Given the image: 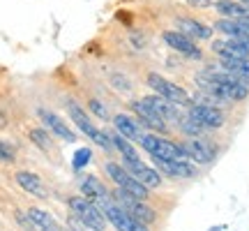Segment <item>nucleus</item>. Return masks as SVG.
I'll list each match as a JSON object with an SVG mask.
<instances>
[{
	"label": "nucleus",
	"instance_id": "20",
	"mask_svg": "<svg viewBox=\"0 0 249 231\" xmlns=\"http://www.w3.org/2000/svg\"><path fill=\"white\" fill-rule=\"evenodd\" d=\"M213 30L222 33L224 37H233V39H242V37H249V30L242 26L238 19H219L213 26Z\"/></svg>",
	"mask_w": 249,
	"mask_h": 231
},
{
	"label": "nucleus",
	"instance_id": "24",
	"mask_svg": "<svg viewBox=\"0 0 249 231\" xmlns=\"http://www.w3.org/2000/svg\"><path fill=\"white\" fill-rule=\"evenodd\" d=\"M113 143H116V151H120V155H123L124 164H132V162L141 160V157H139V153H136V148L132 146V141H129L127 136H123L120 132L113 134Z\"/></svg>",
	"mask_w": 249,
	"mask_h": 231
},
{
	"label": "nucleus",
	"instance_id": "18",
	"mask_svg": "<svg viewBox=\"0 0 249 231\" xmlns=\"http://www.w3.org/2000/svg\"><path fill=\"white\" fill-rule=\"evenodd\" d=\"M113 127H116V132H120L123 136H127L129 141H139L141 139V123L139 120H134L132 116L127 114H118L113 116Z\"/></svg>",
	"mask_w": 249,
	"mask_h": 231
},
{
	"label": "nucleus",
	"instance_id": "12",
	"mask_svg": "<svg viewBox=\"0 0 249 231\" xmlns=\"http://www.w3.org/2000/svg\"><path fill=\"white\" fill-rule=\"evenodd\" d=\"M143 102H145V104H148L155 114L160 116V118H164L166 123H176V125H178L180 118H182L178 104H173L171 99L161 97V95H157V93H155V95H148V97H143Z\"/></svg>",
	"mask_w": 249,
	"mask_h": 231
},
{
	"label": "nucleus",
	"instance_id": "32",
	"mask_svg": "<svg viewBox=\"0 0 249 231\" xmlns=\"http://www.w3.org/2000/svg\"><path fill=\"white\" fill-rule=\"evenodd\" d=\"M7 127V116L2 114V109H0V130H5Z\"/></svg>",
	"mask_w": 249,
	"mask_h": 231
},
{
	"label": "nucleus",
	"instance_id": "9",
	"mask_svg": "<svg viewBox=\"0 0 249 231\" xmlns=\"http://www.w3.org/2000/svg\"><path fill=\"white\" fill-rule=\"evenodd\" d=\"M161 39H164L173 51H178L180 56H185L189 60H201V58H203V51L198 49V44H196L192 37H187L185 33H180V30H164V33H161Z\"/></svg>",
	"mask_w": 249,
	"mask_h": 231
},
{
	"label": "nucleus",
	"instance_id": "28",
	"mask_svg": "<svg viewBox=\"0 0 249 231\" xmlns=\"http://www.w3.org/2000/svg\"><path fill=\"white\" fill-rule=\"evenodd\" d=\"M88 109H90V111H92L95 116H97V118H102V120H108V118H111L108 109L104 107V104H102L97 97H90V99H88Z\"/></svg>",
	"mask_w": 249,
	"mask_h": 231
},
{
	"label": "nucleus",
	"instance_id": "30",
	"mask_svg": "<svg viewBox=\"0 0 249 231\" xmlns=\"http://www.w3.org/2000/svg\"><path fill=\"white\" fill-rule=\"evenodd\" d=\"M111 83H113L118 90H132V83L127 79H123L120 74H113V77H111Z\"/></svg>",
	"mask_w": 249,
	"mask_h": 231
},
{
	"label": "nucleus",
	"instance_id": "4",
	"mask_svg": "<svg viewBox=\"0 0 249 231\" xmlns=\"http://www.w3.org/2000/svg\"><path fill=\"white\" fill-rule=\"evenodd\" d=\"M145 83H148V88H152L157 95H161V97L171 99L173 104H178V107H192L189 93H187L185 88H180L178 83L169 81L166 77L157 74V72H150V74L145 77Z\"/></svg>",
	"mask_w": 249,
	"mask_h": 231
},
{
	"label": "nucleus",
	"instance_id": "19",
	"mask_svg": "<svg viewBox=\"0 0 249 231\" xmlns=\"http://www.w3.org/2000/svg\"><path fill=\"white\" fill-rule=\"evenodd\" d=\"M14 180L18 183V187H23V190H26L28 194L39 196V199H44V196H46V187H44V183L39 180V176L30 173V171H18L17 176H14Z\"/></svg>",
	"mask_w": 249,
	"mask_h": 231
},
{
	"label": "nucleus",
	"instance_id": "2",
	"mask_svg": "<svg viewBox=\"0 0 249 231\" xmlns=\"http://www.w3.org/2000/svg\"><path fill=\"white\" fill-rule=\"evenodd\" d=\"M70 208L74 217H79V222L86 227V229H92V231H104L107 229V215L102 213L95 201H90L86 196H71L70 199Z\"/></svg>",
	"mask_w": 249,
	"mask_h": 231
},
{
	"label": "nucleus",
	"instance_id": "14",
	"mask_svg": "<svg viewBox=\"0 0 249 231\" xmlns=\"http://www.w3.org/2000/svg\"><path fill=\"white\" fill-rule=\"evenodd\" d=\"M37 116H39V120H42V123H44L46 127L55 134V136H60L62 141H70V143L76 141V134L70 130V125H65V120H62V118H58L55 114H51L49 109H39V111H37Z\"/></svg>",
	"mask_w": 249,
	"mask_h": 231
},
{
	"label": "nucleus",
	"instance_id": "7",
	"mask_svg": "<svg viewBox=\"0 0 249 231\" xmlns=\"http://www.w3.org/2000/svg\"><path fill=\"white\" fill-rule=\"evenodd\" d=\"M97 206L102 208V213L107 215V220L113 224L118 231H148V224L139 222V220H134L132 215L127 213V211H123V208H120V206H118L113 199L99 201Z\"/></svg>",
	"mask_w": 249,
	"mask_h": 231
},
{
	"label": "nucleus",
	"instance_id": "29",
	"mask_svg": "<svg viewBox=\"0 0 249 231\" xmlns=\"http://www.w3.org/2000/svg\"><path fill=\"white\" fill-rule=\"evenodd\" d=\"M14 160H17V151L12 148V143L0 141V162L2 164H14Z\"/></svg>",
	"mask_w": 249,
	"mask_h": 231
},
{
	"label": "nucleus",
	"instance_id": "17",
	"mask_svg": "<svg viewBox=\"0 0 249 231\" xmlns=\"http://www.w3.org/2000/svg\"><path fill=\"white\" fill-rule=\"evenodd\" d=\"M81 194L86 196V199H90V201H95V204H99V201H107V199H111V194H108L107 185L99 180L97 176H86L81 178Z\"/></svg>",
	"mask_w": 249,
	"mask_h": 231
},
{
	"label": "nucleus",
	"instance_id": "3",
	"mask_svg": "<svg viewBox=\"0 0 249 231\" xmlns=\"http://www.w3.org/2000/svg\"><path fill=\"white\" fill-rule=\"evenodd\" d=\"M139 143L143 146V151H148L152 157H164V160H189L187 157L182 143L171 141V139H164L160 134H148L143 132Z\"/></svg>",
	"mask_w": 249,
	"mask_h": 231
},
{
	"label": "nucleus",
	"instance_id": "27",
	"mask_svg": "<svg viewBox=\"0 0 249 231\" xmlns=\"http://www.w3.org/2000/svg\"><path fill=\"white\" fill-rule=\"evenodd\" d=\"M90 160H92V153H90V148H79V151L74 153V160H71V164H74V169H83V167H88Z\"/></svg>",
	"mask_w": 249,
	"mask_h": 231
},
{
	"label": "nucleus",
	"instance_id": "26",
	"mask_svg": "<svg viewBox=\"0 0 249 231\" xmlns=\"http://www.w3.org/2000/svg\"><path fill=\"white\" fill-rule=\"evenodd\" d=\"M30 141H35L42 151H49V148H51V136L46 134V130H39V127L30 130Z\"/></svg>",
	"mask_w": 249,
	"mask_h": 231
},
{
	"label": "nucleus",
	"instance_id": "35",
	"mask_svg": "<svg viewBox=\"0 0 249 231\" xmlns=\"http://www.w3.org/2000/svg\"><path fill=\"white\" fill-rule=\"evenodd\" d=\"M224 229H226V227L222 224V227H213V229H208V231H224Z\"/></svg>",
	"mask_w": 249,
	"mask_h": 231
},
{
	"label": "nucleus",
	"instance_id": "33",
	"mask_svg": "<svg viewBox=\"0 0 249 231\" xmlns=\"http://www.w3.org/2000/svg\"><path fill=\"white\" fill-rule=\"evenodd\" d=\"M238 21H240L242 26H245V28H247V30H249V14H245V17H240V19H238Z\"/></svg>",
	"mask_w": 249,
	"mask_h": 231
},
{
	"label": "nucleus",
	"instance_id": "25",
	"mask_svg": "<svg viewBox=\"0 0 249 231\" xmlns=\"http://www.w3.org/2000/svg\"><path fill=\"white\" fill-rule=\"evenodd\" d=\"M178 127H180V132L187 134L189 139H194V136H203V132H205V127H203V125H201V123H196V120H194V118H192L189 114L180 118Z\"/></svg>",
	"mask_w": 249,
	"mask_h": 231
},
{
	"label": "nucleus",
	"instance_id": "23",
	"mask_svg": "<svg viewBox=\"0 0 249 231\" xmlns=\"http://www.w3.org/2000/svg\"><path fill=\"white\" fill-rule=\"evenodd\" d=\"M219 67L249 81V58H219Z\"/></svg>",
	"mask_w": 249,
	"mask_h": 231
},
{
	"label": "nucleus",
	"instance_id": "21",
	"mask_svg": "<svg viewBox=\"0 0 249 231\" xmlns=\"http://www.w3.org/2000/svg\"><path fill=\"white\" fill-rule=\"evenodd\" d=\"M214 9L224 19H240L245 14H249V7L242 5L240 0H214Z\"/></svg>",
	"mask_w": 249,
	"mask_h": 231
},
{
	"label": "nucleus",
	"instance_id": "10",
	"mask_svg": "<svg viewBox=\"0 0 249 231\" xmlns=\"http://www.w3.org/2000/svg\"><path fill=\"white\" fill-rule=\"evenodd\" d=\"M182 148H185L187 157L192 162H196V164H210V162H214L217 153H219V148H217L213 141H205L201 136H194V139L182 141Z\"/></svg>",
	"mask_w": 249,
	"mask_h": 231
},
{
	"label": "nucleus",
	"instance_id": "34",
	"mask_svg": "<svg viewBox=\"0 0 249 231\" xmlns=\"http://www.w3.org/2000/svg\"><path fill=\"white\" fill-rule=\"evenodd\" d=\"M242 44H245V49H247V54H249V37H242Z\"/></svg>",
	"mask_w": 249,
	"mask_h": 231
},
{
	"label": "nucleus",
	"instance_id": "11",
	"mask_svg": "<svg viewBox=\"0 0 249 231\" xmlns=\"http://www.w3.org/2000/svg\"><path fill=\"white\" fill-rule=\"evenodd\" d=\"M155 160V167L160 173L169 178H194L198 173V169L194 167L192 160H164V157H152Z\"/></svg>",
	"mask_w": 249,
	"mask_h": 231
},
{
	"label": "nucleus",
	"instance_id": "5",
	"mask_svg": "<svg viewBox=\"0 0 249 231\" xmlns=\"http://www.w3.org/2000/svg\"><path fill=\"white\" fill-rule=\"evenodd\" d=\"M113 201H116L123 211H127V213L132 215L134 220H139V222H143V224H152L157 220V213L152 211L150 206L145 204V201H141V199H136L134 194H129V192H124L123 187H118L116 192H113Z\"/></svg>",
	"mask_w": 249,
	"mask_h": 231
},
{
	"label": "nucleus",
	"instance_id": "6",
	"mask_svg": "<svg viewBox=\"0 0 249 231\" xmlns=\"http://www.w3.org/2000/svg\"><path fill=\"white\" fill-rule=\"evenodd\" d=\"M107 173H108V178H111L118 187H123L124 192L134 194L136 199L145 201V199L150 196V187H145L141 180H136L129 171L124 169V167H120V164H116V162H108V164H107Z\"/></svg>",
	"mask_w": 249,
	"mask_h": 231
},
{
	"label": "nucleus",
	"instance_id": "16",
	"mask_svg": "<svg viewBox=\"0 0 249 231\" xmlns=\"http://www.w3.org/2000/svg\"><path fill=\"white\" fill-rule=\"evenodd\" d=\"M124 169L129 171L136 180H141L145 187H150V190H155V187L161 185V173L160 171L152 169V167H148V164H143L141 160L132 162V164H124Z\"/></svg>",
	"mask_w": 249,
	"mask_h": 231
},
{
	"label": "nucleus",
	"instance_id": "22",
	"mask_svg": "<svg viewBox=\"0 0 249 231\" xmlns=\"http://www.w3.org/2000/svg\"><path fill=\"white\" fill-rule=\"evenodd\" d=\"M28 217L33 220V224L37 227V231H60L58 222H55L46 211H42V208H28Z\"/></svg>",
	"mask_w": 249,
	"mask_h": 231
},
{
	"label": "nucleus",
	"instance_id": "13",
	"mask_svg": "<svg viewBox=\"0 0 249 231\" xmlns=\"http://www.w3.org/2000/svg\"><path fill=\"white\" fill-rule=\"evenodd\" d=\"M132 111L136 116H139V123L141 125H145L148 130H155V132H166L169 127H166V120L164 118H160V116L155 114L143 99H139V102H132Z\"/></svg>",
	"mask_w": 249,
	"mask_h": 231
},
{
	"label": "nucleus",
	"instance_id": "15",
	"mask_svg": "<svg viewBox=\"0 0 249 231\" xmlns=\"http://www.w3.org/2000/svg\"><path fill=\"white\" fill-rule=\"evenodd\" d=\"M176 26H178L180 33H185L187 37H192V39H213V28L201 23V21H196L192 17H178L176 19Z\"/></svg>",
	"mask_w": 249,
	"mask_h": 231
},
{
	"label": "nucleus",
	"instance_id": "36",
	"mask_svg": "<svg viewBox=\"0 0 249 231\" xmlns=\"http://www.w3.org/2000/svg\"><path fill=\"white\" fill-rule=\"evenodd\" d=\"M70 231H76V229H70Z\"/></svg>",
	"mask_w": 249,
	"mask_h": 231
},
{
	"label": "nucleus",
	"instance_id": "1",
	"mask_svg": "<svg viewBox=\"0 0 249 231\" xmlns=\"http://www.w3.org/2000/svg\"><path fill=\"white\" fill-rule=\"evenodd\" d=\"M67 109H70V118H71V123L79 127L83 134H88V139L92 143H97L99 148H104V151H116V143H113V136L111 134H107L104 130H99V127H95L92 125V120L88 118V114L83 111V107H79L74 99H70L67 102Z\"/></svg>",
	"mask_w": 249,
	"mask_h": 231
},
{
	"label": "nucleus",
	"instance_id": "31",
	"mask_svg": "<svg viewBox=\"0 0 249 231\" xmlns=\"http://www.w3.org/2000/svg\"><path fill=\"white\" fill-rule=\"evenodd\" d=\"M187 5H192L196 9H205V7H210V5H214V0H187Z\"/></svg>",
	"mask_w": 249,
	"mask_h": 231
},
{
	"label": "nucleus",
	"instance_id": "8",
	"mask_svg": "<svg viewBox=\"0 0 249 231\" xmlns=\"http://www.w3.org/2000/svg\"><path fill=\"white\" fill-rule=\"evenodd\" d=\"M187 114L194 118L196 123H201L205 130H219L226 123V116L219 107L205 104V102H192V107H187Z\"/></svg>",
	"mask_w": 249,
	"mask_h": 231
}]
</instances>
